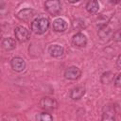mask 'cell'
Segmentation results:
<instances>
[{"label":"cell","mask_w":121,"mask_h":121,"mask_svg":"<svg viewBox=\"0 0 121 121\" xmlns=\"http://www.w3.org/2000/svg\"><path fill=\"white\" fill-rule=\"evenodd\" d=\"M49 27V21L46 18L41 17L35 19L31 23V30L36 34H43L44 33Z\"/></svg>","instance_id":"1"},{"label":"cell","mask_w":121,"mask_h":121,"mask_svg":"<svg viewBox=\"0 0 121 121\" xmlns=\"http://www.w3.org/2000/svg\"><path fill=\"white\" fill-rule=\"evenodd\" d=\"M44 8L51 15H57L60 11V0H47L44 4Z\"/></svg>","instance_id":"2"},{"label":"cell","mask_w":121,"mask_h":121,"mask_svg":"<svg viewBox=\"0 0 121 121\" xmlns=\"http://www.w3.org/2000/svg\"><path fill=\"white\" fill-rule=\"evenodd\" d=\"M39 105L42 109L45 110V111H52L54 109L57 108V101L54 99V98H51V97H43L40 102H39Z\"/></svg>","instance_id":"3"},{"label":"cell","mask_w":121,"mask_h":121,"mask_svg":"<svg viewBox=\"0 0 121 121\" xmlns=\"http://www.w3.org/2000/svg\"><path fill=\"white\" fill-rule=\"evenodd\" d=\"M14 34H15V38L19 42H26L28 40L30 36L29 31L24 26H17L14 30Z\"/></svg>","instance_id":"4"},{"label":"cell","mask_w":121,"mask_h":121,"mask_svg":"<svg viewBox=\"0 0 121 121\" xmlns=\"http://www.w3.org/2000/svg\"><path fill=\"white\" fill-rule=\"evenodd\" d=\"M81 75V71L76 67V66H71L69 68H67L64 72V77L65 78L67 79H70V80H75V79H78Z\"/></svg>","instance_id":"5"},{"label":"cell","mask_w":121,"mask_h":121,"mask_svg":"<svg viewBox=\"0 0 121 121\" xmlns=\"http://www.w3.org/2000/svg\"><path fill=\"white\" fill-rule=\"evenodd\" d=\"M10 64H11L12 69L14 71H16V72H21V71L25 70V68H26L25 60L22 58H19V57L13 58L11 60V61H10Z\"/></svg>","instance_id":"6"},{"label":"cell","mask_w":121,"mask_h":121,"mask_svg":"<svg viewBox=\"0 0 121 121\" xmlns=\"http://www.w3.org/2000/svg\"><path fill=\"white\" fill-rule=\"evenodd\" d=\"M72 43L75 46L78 47H83L87 43V39L82 33H77L72 38Z\"/></svg>","instance_id":"7"},{"label":"cell","mask_w":121,"mask_h":121,"mask_svg":"<svg viewBox=\"0 0 121 121\" xmlns=\"http://www.w3.org/2000/svg\"><path fill=\"white\" fill-rule=\"evenodd\" d=\"M34 15V11L30 9H24L22 10H20L18 13H17V17L18 19H20L21 21H29Z\"/></svg>","instance_id":"8"},{"label":"cell","mask_w":121,"mask_h":121,"mask_svg":"<svg viewBox=\"0 0 121 121\" xmlns=\"http://www.w3.org/2000/svg\"><path fill=\"white\" fill-rule=\"evenodd\" d=\"M67 28V23L62 19H57L53 22V29L57 32H63Z\"/></svg>","instance_id":"9"},{"label":"cell","mask_w":121,"mask_h":121,"mask_svg":"<svg viewBox=\"0 0 121 121\" xmlns=\"http://www.w3.org/2000/svg\"><path fill=\"white\" fill-rule=\"evenodd\" d=\"M85 94V88L82 87V86H78V87H76L74 88L73 90H71L70 92V97L72 99H79L81 98Z\"/></svg>","instance_id":"10"},{"label":"cell","mask_w":121,"mask_h":121,"mask_svg":"<svg viewBox=\"0 0 121 121\" xmlns=\"http://www.w3.org/2000/svg\"><path fill=\"white\" fill-rule=\"evenodd\" d=\"M49 53L52 57L58 58V57H61L64 54V49L58 44H54L49 47Z\"/></svg>","instance_id":"11"},{"label":"cell","mask_w":121,"mask_h":121,"mask_svg":"<svg viewBox=\"0 0 121 121\" xmlns=\"http://www.w3.org/2000/svg\"><path fill=\"white\" fill-rule=\"evenodd\" d=\"M2 45L6 50H12L16 46V42L13 38H5L2 42Z\"/></svg>","instance_id":"12"},{"label":"cell","mask_w":121,"mask_h":121,"mask_svg":"<svg viewBox=\"0 0 121 121\" xmlns=\"http://www.w3.org/2000/svg\"><path fill=\"white\" fill-rule=\"evenodd\" d=\"M98 8H99V5H98V2L96 0H89L87 5H86V9L89 13H96L97 10H98Z\"/></svg>","instance_id":"13"},{"label":"cell","mask_w":121,"mask_h":121,"mask_svg":"<svg viewBox=\"0 0 121 121\" xmlns=\"http://www.w3.org/2000/svg\"><path fill=\"white\" fill-rule=\"evenodd\" d=\"M103 120H114V111L112 108H107L102 116Z\"/></svg>","instance_id":"14"},{"label":"cell","mask_w":121,"mask_h":121,"mask_svg":"<svg viewBox=\"0 0 121 121\" xmlns=\"http://www.w3.org/2000/svg\"><path fill=\"white\" fill-rule=\"evenodd\" d=\"M99 36H100V38H102V39H105V38H109L111 35H112V31H111V29L107 26H104L103 27H101L100 28V30H99Z\"/></svg>","instance_id":"15"},{"label":"cell","mask_w":121,"mask_h":121,"mask_svg":"<svg viewBox=\"0 0 121 121\" xmlns=\"http://www.w3.org/2000/svg\"><path fill=\"white\" fill-rule=\"evenodd\" d=\"M36 119L39 121H50L53 119V117L47 112H42L36 115Z\"/></svg>","instance_id":"16"},{"label":"cell","mask_w":121,"mask_h":121,"mask_svg":"<svg viewBox=\"0 0 121 121\" xmlns=\"http://www.w3.org/2000/svg\"><path fill=\"white\" fill-rule=\"evenodd\" d=\"M113 39L117 42H121V30H118L114 33L113 35Z\"/></svg>","instance_id":"17"},{"label":"cell","mask_w":121,"mask_h":121,"mask_svg":"<svg viewBox=\"0 0 121 121\" xmlns=\"http://www.w3.org/2000/svg\"><path fill=\"white\" fill-rule=\"evenodd\" d=\"M114 83H115V85H116L117 87H121V74H119V75L116 77Z\"/></svg>","instance_id":"18"},{"label":"cell","mask_w":121,"mask_h":121,"mask_svg":"<svg viewBox=\"0 0 121 121\" xmlns=\"http://www.w3.org/2000/svg\"><path fill=\"white\" fill-rule=\"evenodd\" d=\"M116 64H117L118 68H120V69H121V55L118 57V59H117V61H116Z\"/></svg>","instance_id":"19"},{"label":"cell","mask_w":121,"mask_h":121,"mask_svg":"<svg viewBox=\"0 0 121 121\" xmlns=\"http://www.w3.org/2000/svg\"><path fill=\"white\" fill-rule=\"evenodd\" d=\"M112 3H114V4H117V3H119L121 0H111Z\"/></svg>","instance_id":"20"},{"label":"cell","mask_w":121,"mask_h":121,"mask_svg":"<svg viewBox=\"0 0 121 121\" xmlns=\"http://www.w3.org/2000/svg\"><path fill=\"white\" fill-rule=\"evenodd\" d=\"M79 0H68V2L70 3H76V2H78Z\"/></svg>","instance_id":"21"},{"label":"cell","mask_w":121,"mask_h":121,"mask_svg":"<svg viewBox=\"0 0 121 121\" xmlns=\"http://www.w3.org/2000/svg\"><path fill=\"white\" fill-rule=\"evenodd\" d=\"M119 4H120V9H121V1L119 2Z\"/></svg>","instance_id":"22"}]
</instances>
